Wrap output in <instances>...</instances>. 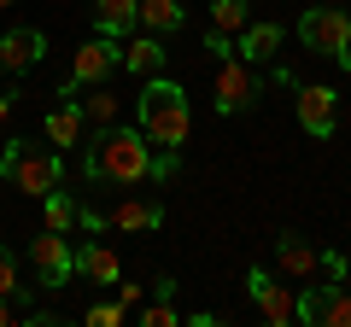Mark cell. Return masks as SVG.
Wrapping results in <instances>:
<instances>
[{
	"mask_svg": "<svg viewBox=\"0 0 351 327\" xmlns=\"http://www.w3.org/2000/svg\"><path fill=\"white\" fill-rule=\"evenodd\" d=\"M176 152H158L141 129L106 123L100 140L88 146V181H112V187H141V181H170Z\"/></svg>",
	"mask_w": 351,
	"mask_h": 327,
	"instance_id": "1",
	"label": "cell"
},
{
	"mask_svg": "<svg viewBox=\"0 0 351 327\" xmlns=\"http://www.w3.org/2000/svg\"><path fill=\"white\" fill-rule=\"evenodd\" d=\"M141 135L152 140L158 152H182L188 146V129H193V112H188V94L164 82V76H147V88H141Z\"/></svg>",
	"mask_w": 351,
	"mask_h": 327,
	"instance_id": "2",
	"label": "cell"
},
{
	"mask_svg": "<svg viewBox=\"0 0 351 327\" xmlns=\"http://www.w3.org/2000/svg\"><path fill=\"white\" fill-rule=\"evenodd\" d=\"M0 181H6L12 193L47 199V193L64 181V164H59V152H47V146H24V140H12V146L0 152Z\"/></svg>",
	"mask_w": 351,
	"mask_h": 327,
	"instance_id": "3",
	"label": "cell"
},
{
	"mask_svg": "<svg viewBox=\"0 0 351 327\" xmlns=\"http://www.w3.org/2000/svg\"><path fill=\"white\" fill-rule=\"evenodd\" d=\"M117 64H123V47H117V36H94V41H82V47H76V59H71V82H64V94L106 82Z\"/></svg>",
	"mask_w": 351,
	"mask_h": 327,
	"instance_id": "4",
	"label": "cell"
},
{
	"mask_svg": "<svg viewBox=\"0 0 351 327\" xmlns=\"http://www.w3.org/2000/svg\"><path fill=\"white\" fill-rule=\"evenodd\" d=\"M246 292H252V304H258V315H263L269 327L299 322V292H293L287 280H276L269 269H252V275H246Z\"/></svg>",
	"mask_w": 351,
	"mask_h": 327,
	"instance_id": "5",
	"label": "cell"
},
{
	"mask_svg": "<svg viewBox=\"0 0 351 327\" xmlns=\"http://www.w3.org/2000/svg\"><path fill=\"white\" fill-rule=\"evenodd\" d=\"M299 36H304V47H316V53H328V59H339V53L351 47V18L334 12V6H311V12L299 18Z\"/></svg>",
	"mask_w": 351,
	"mask_h": 327,
	"instance_id": "6",
	"label": "cell"
},
{
	"mask_svg": "<svg viewBox=\"0 0 351 327\" xmlns=\"http://www.w3.org/2000/svg\"><path fill=\"white\" fill-rule=\"evenodd\" d=\"M29 263H36L41 287H64V280L76 275V252H71V239L53 234V228H41V239H29Z\"/></svg>",
	"mask_w": 351,
	"mask_h": 327,
	"instance_id": "7",
	"label": "cell"
},
{
	"mask_svg": "<svg viewBox=\"0 0 351 327\" xmlns=\"http://www.w3.org/2000/svg\"><path fill=\"white\" fill-rule=\"evenodd\" d=\"M293 112H299L304 135H334V129H339V94L322 88V82H304L299 100H293Z\"/></svg>",
	"mask_w": 351,
	"mask_h": 327,
	"instance_id": "8",
	"label": "cell"
},
{
	"mask_svg": "<svg viewBox=\"0 0 351 327\" xmlns=\"http://www.w3.org/2000/svg\"><path fill=\"white\" fill-rule=\"evenodd\" d=\"M299 322H311V327H351V292L304 287L299 292Z\"/></svg>",
	"mask_w": 351,
	"mask_h": 327,
	"instance_id": "9",
	"label": "cell"
},
{
	"mask_svg": "<svg viewBox=\"0 0 351 327\" xmlns=\"http://www.w3.org/2000/svg\"><path fill=\"white\" fill-rule=\"evenodd\" d=\"M211 94H217V112H246V105L258 100V82H252L246 59H217V82H211Z\"/></svg>",
	"mask_w": 351,
	"mask_h": 327,
	"instance_id": "10",
	"label": "cell"
},
{
	"mask_svg": "<svg viewBox=\"0 0 351 327\" xmlns=\"http://www.w3.org/2000/svg\"><path fill=\"white\" fill-rule=\"evenodd\" d=\"M276 275H281V280H316V275H322V252H316L311 239L287 234V239L276 246Z\"/></svg>",
	"mask_w": 351,
	"mask_h": 327,
	"instance_id": "11",
	"label": "cell"
},
{
	"mask_svg": "<svg viewBox=\"0 0 351 327\" xmlns=\"http://www.w3.org/2000/svg\"><path fill=\"white\" fill-rule=\"evenodd\" d=\"M41 53H47V36L41 29H6L0 36V70H36L41 64Z\"/></svg>",
	"mask_w": 351,
	"mask_h": 327,
	"instance_id": "12",
	"label": "cell"
},
{
	"mask_svg": "<svg viewBox=\"0 0 351 327\" xmlns=\"http://www.w3.org/2000/svg\"><path fill=\"white\" fill-rule=\"evenodd\" d=\"M82 129H88V117H82V100L76 94H59V105L47 112V140L53 146H82Z\"/></svg>",
	"mask_w": 351,
	"mask_h": 327,
	"instance_id": "13",
	"label": "cell"
},
{
	"mask_svg": "<svg viewBox=\"0 0 351 327\" xmlns=\"http://www.w3.org/2000/svg\"><path fill=\"white\" fill-rule=\"evenodd\" d=\"M106 222L123 228V234H152V228H164V205L158 199H117L106 211Z\"/></svg>",
	"mask_w": 351,
	"mask_h": 327,
	"instance_id": "14",
	"label": "cell"
},
{
	"mask_svg": "<svg viewBox=\"0 0 351 327\" xmlns=\"http://www.w3.org/2000/svg\"><path fill=\"white\" fill-rule=\"evenodd\" d=\"M76 275H88L94 287H117L123 263H117L112 246H100V239H82V246H76Z\"/></svg>",
	"mask_w": 351,
	"mask_h": 327,
	"instance_id": "15",
	"label": "cell"
},
{
	"mask_svg": "<svg viewBox=\"0 0 351 327\" xmlns=\"http://www.w3.org/2000/svg\"><path fill=\"white\" fill-rule=\"evenodd\" d=\"M164 59H170V53H164V41L152 36V29H147L141 41H129V47H123V70H135L141 82H147V76H158V70H164Z\"/></svg>",
	"mask_w": 351,
	"mask_h": 327,
	"instance_id": "16",
	"label": "cell"
},
{
	"mask_svg": "<svg viewBox=\"0 0 351 327\" xmlns=\"http://www.w3.org/2000/svg\"><path fill=\"white\" fill-rule=\"evenodd\" d=\"M182 0H135V24H147L152 36H170V29H182Z\"/></svg>",
	"mask_w": 351,
	"mask_h": 327,
	"instance_id": "17",
	"label": "cell"
},
{
	"mask_svg": "<svg viewBox=\"0 0 351 327\" xmlns=\"http://www.w3.org/2000/svg\"><path fill=\"white\" fill-rule=\"evenodd\" d=\"M240 53H246V64H263L281 53V24H246L240 29Z\"/></svg>",
	"mask_w": 351,
	"mask_h": 327,
	"instance_id": "18",
	"label": "cell"
},
{
	"mask_svg": "<svg viewBox=\"0 0 351 327\" xmlns=\"http://www.w3.org/2000/svg\"><path fill=\"white\" fill-rule=\"evenodd\" d=\"M94 24H100V36H129L135 29V0H94Z\"/></svg>",
	"mask_w": 351,
	"mask_h": 327,
	"instance_id": "19",
	"label": "cell"
},
{
	"mask_svg": "<svg viewBox=\"0 0 351 327\" xmlns=\"http://www.w3.org/2000/svg\"><path fill=\"white\" fill-rule=\"evenodd\" d=\"M41 216H47V228H53V234H71V228H76V199L53 187L47 199H41Z\"/></svg>",
	"mask_w": 351,
	"mask_h": 327,
	"instance_id": "20",
	"label": "cell"
},
{
	"mask_svg": "<svg viewBox=\"0 0 351 327\" xmlns=\"http://www.w3.org/2000/svg\"><path fill=\"white\" fill-rule=\"evenodd\" d=\"M82 117H88V123H117V94L112 88H106V82H94V94H88V100H82Z\"/></svg>",
	"mask_w": 351,
	"mask_h": 327,
	"instance_id": "21",
	"label": "cell"
},
{
	"mask_svg": "<svg viewBox=\"0 0 351 327\" xmlns=\"http://www.w3.org/2000/svg\"><path fill=\"white\" fill-rule=\"evenodd\" d=\"M211 29L217 36H240V29H246V0H217L211 6Z\"/></svg>",
	"mask_w": 351,
	"mask_h": 327,
	"instance_id": "22",
	"label": "cell"
},
{
	"mask_svg": "<svg viewBox=\"0 0 351 327\" xmlns=\"http://www.w3.org/2000/svg\"><path fill=\"white\" fill-rule=\"evenodd\" d=\"M141 322H147V327H176V322H182V315H176V304L164 298V292H152V304H147V310H141Z\"/></svg>",
	"mask_w": 351,
	"mask_h": 327,
	"instance_id": "23",
	"label": "cell"
},
{
	"mask_svg": "<svg viewBox=\"0 0 351 327\" xmlns=\"http://www.w3.org/2000/svg\"><path fill=\"white\" fill-rule=\"evenodd\" d=\"M24 280H18V263H12V257H6V252H0V298H24Z\"/></svg>",
	"mask_w": 351,
	"mask_h": 327,
	"instance_id": "24",
	"label": "cell"
},
{
	"mask_svg": "<svg viewBox=\"0 0 351 327\" xmlns=\"http://www.w3.org/2000/svg\"><path fill=\"white\" fill-rule=\"evenodd\" d=\"M123 315H129V310H123L117 298H112V304H94V310H88V327H123Z\"/></svg>",
	"mask_w": 351,
	"mask_h": 327,
	"instance_id": "25",
	"label": "cell"
},
{
	"mask_svg": "<svg viewBox=\"0 0 351 327\" xmlns=\"http://www.w3.org/2000/svg\"><path fill=\"white\" fill-rule=\"evenodd\" d=\"M322 275H328V280H334V287H339V280L351 275V263H346V257H339V252H322Z\"/></svg>",
	"mask_w": 351,
	"mask_h": 327,
	"instance_id": "26",
	"label": "cell"
},
{
	"mask_svg": "<svg viewBox=\"0 0 351 327\" xmlns=\"http://www.w3.org/2000/svg\"><path fill=\"white\" fill-rule=\"evenodd\" d=\"M6 117H12V94L0 88V129H6Z\"/></svg>",
	"mask_w": 351,
	"mask_h": 327,
	"instance_id": "27",
	"label": "cell"
},
{
	"mask_svg": "<svg viewBox=\"0 0 351 327\" xmlns=\"http://www.w3.org/2000/svg\"><path fill=\"white\" fill-rule=\"evenodd\" d=\"M0 327H12V298H0Z\"/></svg>",
	"mask_w": 351,
	"mask_h": 327,
	"instance_id": "28",
	"label": "cell"
},
{
	"mask_svg": "<svg viewBox=\"0 0 351 327\" xmlns=\"http://www.w3.org/2000/svg\"><path fill=\"white\" fill-rule=\"evenodd\" d=\"M339 64H346V70H351V47H346V53H339Z\"/></svg>",
	"mask_w": 351,
	"mask_h": 327,
	"instance_id": "29",
	"label": "cell"
},
{
	"mask_svg": "<svg viewBox=\"0 0 351 327\" xmlns=\"http://www.w3.org/2000/svg\"><path fill=\"white\" fill-rule=\"evenodd\" d=\"M0 6H12V0H0Z\"/></svg>",
	"mask_w": 351,
	"mask_h": 327,
	"instance_id": "30",
	"label": "cell"
}]
</instances>
